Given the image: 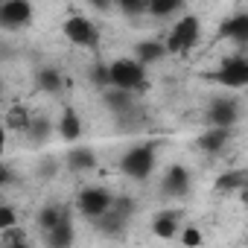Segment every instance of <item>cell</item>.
Here are the masks:
<instances>
[{"mask_svg":"<svg viewBox=\"0 0 248 248\" xmlns=\"http://www.w3.org/2000/svg\"><path fill=\"white\" fill-rule=\"evenodd\" d=\"M111 210H114L117 216H123V219L129 222V219L135 216L138 204H135V199H132V196H117V199H114V207H111Z\"/></svg>","mask_w":248,"mask_h":248,"instance_id":"27","label":"cell"},{"mask_svg":"<svg viewBox=\"0 0 248 248\" xmlns=\"http://www.w3.org/2000/svg\"><path fill=\"white\" fill-rule=\"evenodd\" d=\"M161 187H164L167 196H175V199L187 196V190H190V172H187V167L170 164L167 172H164V184H161Z\"/></svg>","mask_w":248,"mask_h":248,"instance_id":"10","label":"cell"},{"mask_svg":"<svg viewBox=\"0 0 248 248\" xmlns=\"http://www.w3.org/2000/svg\"><path fill=\"white\" fill-rule=\"evenodd\" d=\"M3 236V248H15V245H24L27 242V233H24V228H9V231H0Z\"/></svg>","mask_w":248,"mask_h":248,"instance_id":"28","label":"cell"},{"mask_svg":"<svg viewBox=\"0 0 248 248\" xmlns=\"http://www.w3.org/2000/svg\"><path fill=\"white\" fill-rule=\"evenodd\" d=\"M67 216V210L64 207H59V204H44L41 210H38V228H41V233H50V231H56L59 225H62V219Z\"/></svg>","mask_w":248,"mask_h":248,"instance_id":"20","label":"cell"},{"mask_svg":"<svg viewBox=\"0 0 248 248\" xmlns=\"http://www.w3.org/2000/svg\"><path fill=\"white\" fill-rule=\"evenodd\" d=\"M239 120V102L233 96H216L207 105V123L213 129H233Z\"/></svg>","mask_w":248,"mask_h":248,"instance_id":"7","label":"cell"},{"mask_svg":"<svg viewBox=\"0 0 248 248\" xmlns=\"http://www.w3.org/2000/svg\"><path fill=\"white\" fill-rule=\"evenodd\" d=\"M117 12H123L126 18H143L149 15V0H120Z\"/></svg>","mask_w":248,"mask_h":248,"instance_id":"25","label":"cell"},{"mask_svg":"<svg viewBox=\"0 0 248 248\" xmlns=\"http://www.w3.org/2000/svg\"><path fill=\"white\" fill-rule=\"evenodd\" d=\"M44 242H47V248H70L73 245V219H70V213L62 219V225L56 231L44 233Z\"/></svg>","mask_w":248,"mask_h":248,"instance_id":"18","label":"cell"},{"mask_svg":"<svg viewBox=\"0 0 248 248\" xmlns=\"http://www.w3.org/2000/svg\"><path fill=\"white\" fill-rule=\"evenodd\" d=\"M164 56H170L164 41H138V44H135V62H140L143 67L161 62Z\"/></svg>","mask_w":248,"mask_h":248,"instance_id":"15","label":"cell"},{"mask_svg":"<svg viewBox=\"0 0 248 248\" xmlns=\"http://www.w3.org/2000/svg\"><path fill=\"white\" fill-rule=\"evenodd\" d=\"M9 228H18V213L12 204H3L0 207V231H9Z\"/></svg>","mask_w":248,"mask_h":248,"instance_id":"29","label":"cell"},{"mask_svg":"<svg viewBox=\"0 0 248 248\" xmlns=\"http://www.w3.org/2000/svg\"><path fill=\"white\" fill-rule=\"evenodd\" d=\"M64 35L79 47H96L99 44V32H96L93 21L85 18V15H70L64 21Z\"/></svg>","mask_w":248,"mask_h":248,"instance_id":"8","label":"cell"},{"mask_svg":"<svg viewBox=\"0 0 248 248\" xmlns=\"http://www.w3.org/2000/svg\"><path fill=\"white\" fill-rule=\"evenodd\" d=\"M67 167H70L73 172H88V170L96 167V152H93L91 146H73V149L67 152Z\"/></svg>","mask_w":248,"mask_h":248,"instance_id":"17","label":"cell"},{"mask_svg":"<svg viewBox=\"0 0 248 248\" xmlns=\"http://www.w3.org/2000/svg\"><path fill=\"white\" fill-rule=\"evenodd\" d=\"M15 181V175H12V167L9 164H3V172H0V187H9Z\"/></svg>","mask_w":248,"mask_h":248,"instance_id":"31","label":"cell"},{"mask_svg":"<svg viewBox=\"0 0 248 248\" xmlns=\"http://www.w3.org/2000/svg\"><path fill=\"white\" fill-rule=\"evenodd\" d=\"M181 242H184V248H199L202 245V231L193 228V225L181 228Z\"/></svg>","mask_w":248,"mask_h":248,"instance_id":"30","label":"cell"},{"mask_svg":"<svg viewBox=\"0 0 248 248\" xmlns=\"http://www.w3.org/2000/svg\"><path fill=\"white\" fill-rule=\"evenodd\" d=\"M111 88L117 91H146L149 82H146V67L140 62H135V56H123V59H114L111 64Z\"/></svg>","mask_w":248,"mask_h":248,"instance_id":"2","label":"cell"},{"mask_svg":"<svg viewBox=\"0 0 248 248\" xmlns=\"http://www.w3.org/2000/svg\"><path fill=\"white\" fill-rule=\"evenodd\" d=\"M184 6L181 0H149V15L152 18H170V15H178Z\"/></svg>","mask_w":248,"mask_h":248,"instance_id":"23","label":"cell"},{"mask_svg":"<svg viewBox=\"0 0 248 248\" xmlns=\"http://www.w3.org/2000/svg\"><path fill=\"white\" fill-rule=\"evenodd\" d=\"M15 248H30V245H27V242H24V245H15Z\"/></svg>","mask_w":248,"mask_h":248,"instance_id":"33","label":"cell"},{"mask_svg":"<svg viewBox=\"0 0 248 248\" xmlns=\"http://www.w3.org/2000/svg\"><path fill=\"white\" fill-rule=\"evenodd\" d=\"M239 199H242V204H248V187H245V190L239 193Z\"/></svg>","mask_w":248,"mask_h":248,"instance_id":"32","label":"cell"},{"mask_svg":"<svg viewBox=\"0 0 248 248\" xmlns=\"http://www.w3.org/2000/svg\"><path fill=\"white\" fill-rule=\"evenodd\" d=\"M231 138H233V132L231 129H204L199 138H196V146L202 149V152H207V155H216V152H222L228 143H231Z\"/></svg>","mask_w":248,"mask_h":248,"instance_id":"11","label":"cell"},{"mask_svg":"<svg viewBox=\"0 0 248 248\" xmlns=\"http://www.w3.org/2000/svg\"><path fill=\"white\" fill-rule=\"evenodd\" d=\"M50 135H53V123L47 117H32V126L27 132V140L30 143H44Z\"/></svg>","mask_w":248,"mask_h":248,"instance_id":"22","label":"cell"},{"mask_svg":"<svg viewBox=\"0 0 248 248\" xmlns=\"http://www.w3.org/2000/svg\"><path fill=\"white\" fill-rule=\"evenodd\" d=\"M35 85H38V91H41V93L56 96V93H62L64 79H62V73H59L56 67H41V70L35 73Z\"/></svg>","mask_w":248,"mask_h":248,"instance_id":"19","label":"cell"},{"mask_svg":"<svg viewBox=\"0 0 248 248\" xmlns=\"http://www.w3.org/2000/svg\"><path fill=\"white\" fill-rule=\"evenodd\" d=\"M181 213L178 210H161L155 219H152V233L158 239H172L175 233H181Z\"/></svg>","mask_w":248,"mask_h":248,"instance_id":"12","label":"cell"},{"mask_svg":"<svg viewBox=\"0 0 248 248\" xmlns=\"http://www.w3.org/2000/svg\"><path fill=\"white\" fill-rule=\"evenodd\" d=\"M114 199H117V196L108 193V190H102V187H85V190L76 196V210H79L85 219L96 222V219H102L105 213H111Z\"/></svg>","mask_w":248,"mask_h":248,"instance_id":"4","label":"cell"},{"mask_svg":"<svg viewBox=\"0 0 248 248\" xmlns=\"http://www.w3.org/2000/svg\"><path fill=\"white\" fill-rule=\"evenodd\" d=\"M32 15H35V9H32L30 0H6V3L0 6V27L6 32L24 30V27L32 24Z\"/></svg>","mask_w":248,"mask_h":248,"instance_id":"6","label":"cell"},{"mask_svg":"<svg viewBox=\"0 0 248 248\" xmlns=\"http://www.w3.org/2000/svg\"><path fill=\"white\" fill-rule=\"evenodd\" d=\"M155 164H158V140H146V143H135L120 158V172L135 181H146L152 175Z\"/></svg>","mask_w":248,"mask_h":248,"instance_id":"1","label":"cell"},{"mask_svg":"<svg viewBox=\"0 0 248 248\" xmlns=\"http://www.w3.org/2000/svg\"><path fill=\"white\" fill-rule=\"evenodd\" d=\"M245 73H248V64H245Z\"/></svg>","mask_w":248,"mask_h":248,"instance_id":"34","label":"cell"},{"mask_svg":"<svg viewBox=\"0 0 248 248\" xmlns=\"http://www.w3.org/2000/svg\"><path fill=\"white\" fill-rule=\"evenodd\" d=\"M93 225H96V228H99V231H102L105 236H117V233H120L123 228H126V219H123V216H117V213L111 210V213H105L102 219H96Z\"/></svg>","mask_w":248,"mask_h":248,"instance_id":"24","label":"cell"},{"mask_svg":"<svg viewBox=\"0 0 248 248\" xmlns=\"http://www.w3.org/2000/svg\"><path fill=\"white\" fill-rule=\"evenodd\" d=\"M245 64H248V56H231V59H225L219 64V70L207 73V79L216 82V85H222V88H228V91H239V88L248 85Z\"/></svg>","mask_w":248,"mask_h":248,"instance_id":"5","label":"cell"},{"mask_svg":"<svg viewBox=\"0 0 248 248\" xmlns=\"http://www.w3.org/2000/svg\"><path fill=\"white\" fill-rule=\"evenodd\" d=\"M59 138L62 140H67V143H73V140H79L82 138V120H79V114L73 111V108H64L62 111V120H59Z\"/></svg>","mask_w":248,"mask_h":248,"instance_id":"16","label":"cell"},{"mask_svg":"<svg viewBox=\"0 0 248 248\" xmlns=\"http://www.w3.org/2000/svg\"><path fill=\"white\" fill-rule=\"evenodd\" d=\"M91 82H93L99 91H108V88H111V67L102 64V62H96V64L91 67Z\"/></svg>","mask_w":248,"mask_h":248,"instance_id":"26","label":"cell"},{"mask_svg":"<svg viewBox=\"0 0 248 248\" xmlns=\"http://www.w3.org/2000/svg\"><path fill=\"white\" fill-rule=\"evenodd\" d=\"M213 187H216V193H222V196L242 193V190L248 187V170H228V172H222V175L213 181Z\"/></svg>","mask_w":248,"mask_h":248,"instance_id":"13","label":"cell"},{"mask_svg":"<svg viewBox=\"0 0 248 248\" xmlns=\"http://www.w3.org/2000/svg\"><path fill=\"white\" fill-rule=\"evenodd\" d=\"M102 102H105L108 111L117 114V117H126V114H132V108H135V96H132L129 91H117V88L102 91Z\"/></svg>","mask_w":248,"mask_h":248,"instance_id":"14","label":"cell"},{"mask_svg":"<svg viewBox=\"0 0 248 248\" xmlns=\"http://www.w3.org/2000/svg\"><path fill=\"white\" fill-rule=\"evenodd\" d=\"M30 126H32V117H30V108L27 105H12L9 111H6V129H12V132H21V135H27L30 132Z\"/></svg>","mask_w":248,"mask_h":248,"instance_id":"21","label":"cell"},{"mask_svg":"<svg viewBox=\"0 0 248 248\" xmlns=\"http://www.w3.org/2000/svg\"><path fill=\"white\" fill-rule=\"evenodd\" d=\"M199 35H202V21L196 15H181L178 24L172 27V32L167 35V53L170 56H187L196 44H199Z\"/></svg>","mask_w":248,"mask_h":248,"instance_id":"3","label":"cell"},{"mask_svg":"<svg viewBox=\"0 0 248 248\" xmlns=\"http://www.w3.org/2000/svg\"><path fill=\"white\" fill-rule=\"evenodd\" d=\"M219 38L248 47V12H233L219 24Z\"/></svg>","mask_w":248,"mask_h":248,"instance_id":"9","label":"cell"}]
</instances>
